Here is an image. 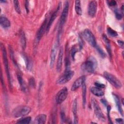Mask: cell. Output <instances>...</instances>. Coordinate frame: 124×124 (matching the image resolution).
I'll use <instances>...</instances> for the list:
<instances>
[{"label": "cell", "instance_id": "1", "mask_svg": "<svg viewBox=\"0 0 124 124\" xmlns=\"http://www.w3.org/2000/svg\"><path fill=\"white\" fill-rule=\"evenodd\" d=\"M1 51H2V58H3V63L4 65L5 72H6V74L7 76V79L8 80L9 88H10V90H11L12 88V79L11 78L10 74L8 61L7 57V53H6V49H5L4 46L2 44H1Z\"/></svg>", "mask_w": 124, "mask_h": 124}, {"label": "cell", "instance_id": "2", "mask_svg": "<svg viewBox=\"0 0 124 124\" xmlns=\"http://www.w3.org/2000/svg\"><path fill=\"white\" fill-rule=\"evenodd\" d=\"M97 65V61L93 57H90L82 65V69L89 73L94 72Z\"/></svg>", "mask_w": 124, "mask_h": 124}, {"label": "cell", "instance_id": "3", "mask_svg": "<svg viewBox=\"0 0 124 124\" xmlns=\"http://www.w3.org/2000/svg\"><path fill=\"white\" fill-rule=\"evenodd\" d=\"M104 78L114 87L119 89L122 86L121 81L113 75L108 72H104L103 73Z\"/></svg>", "mask_w": 124, "mask_h": 124}, {"label": "cell", "instance_id": "4", "mask_svg": "<svg viewBox=\"0 0 124 124\" xmlns=\"http://www.w3.org/2000/svg\"><path fill=\"white\" fill-rule=\"evenodd\" d=\"M47 24V20L46 19L44 21V22H43L41 27H40L39 29L38 30V31L37 32L36 37H35V39L34 42V46H33L34 51H35L36 50V48L38 46V43H39V41L40 40V39H41V38H42L43 35L44 34V32L46 31V28Z\"/></svg>", "mask_w": 124, "mask_h": 124}, {"label": "cell", "instance_id": "5", "mask_svg": "<svg viewBox=\"0 0 124 124\" xmlns=\"http://www.w3.org/2000/svg\"><path fill=\"white\" fill-rule=\"evenodd\" d=\"M74 75V72L69 69H65V72L59 77L57 80V83L60 85L64 84L71 79Z\"/></svg>", "mask_w": 124, "mask_h": 124}, {"label": "cell", "instance_id": "6", "mask_svg": "<svg viewBox=\"0 0 124 124\" xmlns=\"http://www.w3.org/2000/svg\"><path fill=\"white\" fill-rule=\"evenodd\" d=\"M31 111V108L27 106H20L15 108L13 112L15 117L24 116L28 114Z\"/></svg>", "mask_w": 124, "mask_h": 124}, {"label": "cell", "instance_id": "7", "mask_svg": "<svg viewBox=\"0 0 124 124\" xmlns=\"http://www.w3.org/2000/svg\"><path fill=\"white\" fill-rule=\"evenodd\" d=\"M83 36L84 39L86 40V41L92 46L94 47L96 46L97 44L95 38L92 32V31L88 29L85 30L83 32Z\"/></svg>", "mask_w": 124, "mask_h": 124}, {"label": "cell", "instance_id": "8", "mask_svg": "<svg viewBox=\"0 0 124 124\" xmlns=\"http://www.w3.org/2000/svg\"><path fill=\"white\" fill-rule=\"evenodd\" d=\"M91 102H92V105L94 113L97 116V117L101 121L103 122H105V117L96 100L94 98H92L91 100Z\"/></svg>", "mask_w": 124, "mask_h": 124}, {"label": "cell", "instance_id": "9", "mask_svg": "<svg viewBox=\"0 0 124 124\" xmlns=\"http://www.w3.org/2000/svg\"><path fill=\"white\" fill-rule=\"evenodd\" d=\"M68 95V90L66 87L62 88L57 93L55 97V101L57 104H62L67 98Z\"/></svg>", "mask_w": 124, "mask_h": 124}, {"label": "cell", "instance_id": "10", "mask_svg": "<svg viewBox=\"0 0 124 124\" xmlns=\"http://www.w3.org/2000/svg\"><path fill=\"white\" fill-rule=\"evenodd\" d=\"M68 10H69V3L68 1H65L62 13L61 14V17H60V29L63 27V25L64 24L66 18L68 14Z\"/></svg>", "mask_w": 124, "mask_h": 124}, {"label": "cell", "instance_id": "11", "mask_svg": "<svg viewBox=\"0 0 124 124\" xmlns=\"http://www.w3.org/2000/svg\"><path fill=\"white\" fill-rule=\"evenodd\" d=\"M97 2L95 0L91 1L88 5V15L91 16L93 17L96 13L97 11Z\"/></svg>", "mask_w": 124, "mask_h": 124}, {"label": "cell", "instance_id": "12", "mask_svg": "<svg viewBox=\"0 0 124 124\" xmlns=\"http://www.w3.org/2000/svg\"><path fill=\"white\" fill-rule=\"evenodd\" d=\"M85 79L86 78L84 76H82L81 77H79L78 78H77L73 83L71 87V91H75L77 90L85 82Z\"/></svg>", "mask_w": 124, "mask_h": 124}, {"label": "cell", "instance_id": "13", "mask_svg": "<svg viewBox=\"0 0 124 124\" xmlns=\"http://www.w3.org/2000/svg\"><path fill=\"white\" fill-rule=\"evenodd\" d=\"M57 45L56 43H55L54 46H53L51 52H50V67L51 68H53L54 62L56 59V54H57Z\"/></svg>", "mask_w": 124, "mask_h": 124}, {"label": "cell", "instance_id": "14", "mask_svg": "<svg viewBox=\"0 0 124 124\" xmlns=\"http://www.w3.org/2000/svg\"><path fill=\"white\" fill-rule=\"evenodd\" d=\"M63 55V50L62 47H61L59 50V55L57 59V65H56V69L58 72H60L62 65V59Z\"/></svg>", "mask_w": 124, "mask_h": 124}, {"label": "cell", "instance_id": "15", "mask_svg": "<svg viewBox=\"0 0 124 124\" xmlns=\"http://www.w3.org/2000/svg\"><path fill=\"white\" fill-rule=\"evenodd\" d=\"M59 9H60V4L59 5L58 7H57V9L56 10V11H55L53 14H52L50 18V19L48 22V23L47 24V26H46V32L47 33L49 31V29L50 28V27L52 24V23L53 22V21L55 20V19H56L57 16V14H58V12L59 11Z\"/></svg>", "mask_w": 124, "mask_h": 124}, {"label": "cell", "instance_id": "16", "mask_svg": "<svg viewBox=\"0 0 124 124\" xmlns=\"http://www.w3.org/2000/svg\"><path fill=\"white\" fill-rule=\"evenodd\" d=\"M72 112L74 117V123L75 124H77L78 123V118L77 115V101L75 99L72 105Z\"/></svg>", "mask_w": 124, "mask_h": 124}, {"label": "cell", "instance_id": "17", "mask_svg": "<svg viewBox=\"0 0 124 124\" xmlns=\"http://www.w3.org/2000/svg\"><path fill=\"white\" fill-rule=\"evenodd\" d=\"M115 104H116V106L119 112V113L121 114L122 116H123V110L122 109V106H121V104L119 99V97L117 95L113 93L112 94Z\"/></svg>", "mask_w": 124, "mask_h": 124}, {"label": "cell", "instance_id": "18", "mask_svg": "<svg viewBox=\"0 0 124 124\" xmlns=\"http://www.w3.org/2000/svg\"><path fill=\"white\" fill-rule=\"evenodd\" d=\"M46 116L44 114H40L38 115L35 120L34 123L38 124H44L46 123Z\"/></svg>", "mask_w": 124, "mask_h": 124}, {"label": "cell", "instance_id": "19", "mask_svg": "<svg viewBox=\"0 0 124 124\" xmlns=\"http://www.w3.org/2000/svg\"><path fill=\"white\" fill-rule=\"evenodd\" d=\"M92 93L96 96H102L104 94V93L102 89L97 87H93L91 88Z\"/></svg>", "mask_w": 124, "mask_h": 124}, {"label": "cell", "instance_id": "20", "mask_svg": "<svg viewBox=\"0 0 124 124\" xmlns=\"http://www.w3.org/2000/svg\"><path fill=\"white\" fill-rule=\"evenodd\" d=\"M0 25L3 28H7L10 26V22L6 17L0 16Z\"/></svg>", "mask_w": 124, "mask_h": 124}, {"label": "cell", "instance_id": "21", "mask_svg": "<svg viewBox=\"0 0 124 124\" xmlns=\"http://www.w3.org/2000/svg\"><path fill=\"white\" fill-rule=\"evenodd\" d=\"M17 78L18 83L20 85V88H21V90L23 92H25L26 91V84H25V83L24 81V80L22 78V75H21V74L20 73H17Z\"/></svg>", "mask_w": 124, "mask_h": 124}, {"label": "cell", "instance_id": "22", "mask_svg": "<svg viewBox=\"0 0 124 124\" xmlns=\"http://www.w3.org/2000/svg\"><path fill=\"white\" fill-rule=\"evenodd\" d=\"M86 85L84 82L82 85V104L84 108L86 102V92H87Z\"/></svg>", "mask_w": 124, "mask_h": 124}, {"label": "cell", "instance_id": "23", "mask_svg": "<svg viewBox=\"0 0 124 124\" xmlns=\"http://www.w3.org/2000/svg\"><path fill=\"white\" fill-rule=\"evenodd\" d=\"M102 38H103V39L104 41L105 42V43L106 44V48H107V49L108 50V53L110 57H111V48H110V45L109 41L108 39V38L107 36H106V35H105V34H103Z\"/></svg>", "mask_w": 124, "mask_h": 124}, {"label": "cell", "instance_id": "24", "mask_svg": "<svg viewBox=\"0 0 124 124\" xmlns=\"http://www.w3.org/2000/svg\"><path fill=\"white\" fill-rule=\"evenodd\" d=\"M75 11L76 13L80 16L82 15V9L81 7V4L80 0H76L75 1Z\"/></svg>", "mask_w": 124, "mask_h": 124}, {"label": "cell", "instance_id": "25", "mask_svg": "<svg viewBox=\"0 0 124 124\" xmlns=\"http://www.w3.org/2000/svg\"><path fill=\"white\" fill-rule=\"evenodd\" d=\"M31 117H26L22 118L17 121L16 123L17 124H28L30 123L31 121Z\"/></svg>", "mask_w": 124, "mask_h": 124}, {"label": "cell", "instance_id": "26", "mask_svg": "<svg viewBox=\"0 0 124 124\" xmlns=\"http://www.w3.org/2000/svg\"><path fill=\"white\" fill-rule=\"evenodd\" d=\"M20 42L22 47L25 48L26 47V38L25 35L24 34V31H21L20 33Z\"/></svg>", "mask_w": 124, "mask_h": 124}, {"label": "cell", "instance_id": "27", "mask_svg": "<svg viewBox=\"0 0 124 124\" xmlns=\"http://www.w3.org/2000/svg\"><path fill=\"white\" fill-rule=\"evenodd\" d=\"M108 34L111 37H116L118 35L117 32L114 31V30L112 29L111 28L108 27L107 29Z\"/></svg>", "mask_w": 124, "mask_h": 124}, {"label": "cell", "instance_id": "28", "mask_svg": "<svg viewBox=\"0 0 124 124\" xmlns=\"http://www.w3.org/2000/svg\"><path fill=\"white\" fill-rule=\"evenodd\" d=\"M114 13L115 15V17L118 20H121L122 18L123 14L121 12V10L118 9H115L114 10Z\"/></svg>", "mask_w": 124, "mask_h": 124}, {"label": "cell", "instance_id": "29", "mask_svg": "<svg viewBox=\"0 0 124 124\" xmlns=\"http://www.w3.org/2000/svg\"><path fill=\"white\" fill-rule=\"evenodd\" d=\"M14 2V7L16 11L18 13V14H20V5L19 3V1L16 0H15L13 1Z\"/></svg>", "mask_w": 124, "mask_h": 124}, {"label": "cell", "instance_id": "30", "mask_svg": "<svg viewBox=\"0 0 124 124\" xmlns=\"http://www.w3.org/2000/svg\"><path fill=\"white\" fill-rule=\"evenodd\" d=\"M23 58L25 60V63H26V67H27V68L29 70H30L31 68V63L30 62V61L29 60V59H28V58L27 57V56H26L25 55L23 54Z\"/></svg>", "mask_w": 124, "mask_h": 124}, {"label": "cell", "instance_id": "31", "mask_svg": "<svg viewBox=\"0 0 124 124\" xmlns=\"http://www.w3.org/2000/svg\"><path fill=\"white\" fill-rule=\"evenodd\" d=\"M97 50V51L98 52V53L99 54V55L102 57V58H105L106 57V54L104 52V51L103 50V49L100 48L97 45L95 47Z\"/></svg>", "mask_w": 124, "mask_h": 124}, {"label": "cell", "instance_id": "32", "mask_svg": "<svg viewBox=\"0 0 124 124\" xmlns=\"http://www.w3.org/2000/svg\"><path fill=\"white\" fill-rule=\"evenodd\" d=\"M9 50L10 56V57H11V60L13 61V62L15 63V65H16V61H15V59L14 55V52H13V50L12 47H10V46H9Z\"/></svg>", "mask_w": 124, "mask_h": 124}, {"label": "cell", "instance_id": "33", "mask_svg": "<svg viewBox=\"0 0 124 124\" xmlns=\"http://www.w3.org/2000/svg\"><path fill=\"white\" fill-rule=\"evenodd\" d=\"M78 51V49L76 46H73L71 50V57L72 58L73 60L75 59V56L76 55V53Z\"/></svg>", "mask_w": 124, "mask_h": 124}, {"label": "cell", "instance_id": "34", "mask_svg": "<svg viewBox=\"0 0 124 124\" xmlns=\"http://www.w3.org/2000/svg\"><path fill=\"white\" fill-rule=\"evenodd\" d=\"M29 84L31 87L32 88H34L35 86V82L33 78L31 77L29 79Z\"/></svg>", "mask_w": 124, "mask_h": 124}, {"label": "cell", "instance_id": "35", "mask_svg": "<svg viewBox=\"0 0 124 124\" xmlns=\"http://www.w3.org/2000/svg\"><path fill=\"white\" fill-rule=\"evenodd\" d=\"M94 85H95L96 87H97L101 89H103V88H105V85L104 84H102V83H101L98 82H95Z\"/></svg>", "mask_w": 124, "mask_h": 124}, {"label": "cell", "instance_id": "36", "mask_svg": "<svg viewBox=\"0 0 124 124\" xmlns=\"http://www.w3.org/2000/svg\"><path fill=\"white\" fill-rule=\"evenodd\" d=\"M111 108L110 107V106L108 105L107 106V111H108V119L109 120V121L110 122V123H111V119H110V110Z\"/></svg>", "mask_w": 124, "mask_h": 124}, {"label": "cell", "instance_id": "37", "mask_svg": "<svg viewBox=\"0 0 124 124\" xmlns=\"http://www.w3.org/2000/svg\"><path fill=\"white\" fill-rule=\"evenodd\" d=\"M108 4L110 6H114L115 5H116L117 4V2L115 0H110L108 1Z\"/></svg>", "mask_w": 124, "mask_h": 124}, {"label": "cell", "instance_id": "38", "mask_svg": "<svg viewBox=\"0 0 124 124\" xmlns=\"http://www.w3.org/2000/svg\"><path fill=\"white\" fill-rule=\"evenodd\" d=\"M117 43L122 48H124V42L121 40H118Z\"/></svg>", "mask_w": 124, "mask_h": 124}, {"label": "cell", "instance_id": "39", "mask_svg": "<svg viewBox=\"0 0 124 124\" xmlns=\"http://www.w3.org/2000/svg\"><path fill=\"white\" fill-rule=\"evenodd\" d=\"M116 122L118 123V124H123L124 123V122H123V120L121 118H118V119H116L115 120Z\"/></svg>", "mask_w": 124, "mask_h": 124}, {"label": "cell", "instance_id": "40", "mask_svg": "<svg viewBox=\"0 0 124 124\" xmlns=\"http://www.w3.org/2000/svg\"><path fill=\"white\" fill-rule=\"evenodd\" d=\"M25 8L27 12H28L29 11V1H25Z\"/></svg>", "mask_w": 124, "mask_h": 124}, {"label": "cell", "instance_id": "41", "mask_svg": "<svg viewBox=\"0 0 124 124\" xmlns=\"http://www.w3.org/2000/svg\"><path fill=\"white\" fill-rule=\"evenodd\" d=\"M65 114H64V113L62 111L61 112V119H62V121H64L65 120Z\"/></svg>", "mask_w": 124, "mask_h": 124}, {"label": "cell", "instance_id": "42", "mask_svg": "<svg viewBox=\"0 0 124 124\" xmlns=\"http://www.w3.org/2000/svg\"><path fill=\"white\" fill-rule=\"evenodd\" d=\"M101 101L102 102V103H103V104H104V105H105V106H107V101H106L105 99H102L101 100Z\"/></svg>", "mask_w": 124, "mask_h": 124}, {"label": "cell", "instance_id": "43", "mask_svg": "<svg viewBox=\"0 0 124 124\" xmlns=\"http://www.w3.org/2000/svg\"><path fill=\"white\" fill-rule=\"evenodd\" d=\"M0 2H6V1L4 0V1H2V0H0Z\"/></svg>", "mask_w": 124, "mask_h": 124}, {"label": "cell", "instance_id": "44", "mask_svg": "<svg viewBox=\"0 0 124 124\" xmlns=\"http://www.w3.org/2000/svg\"><path fill=\"white\" fill-rule=\"evenodd\" d=\"M122 104H124V102H123V101H124V99H122Z\"/></svg>", "mask_w": 124, "mask_h": 124}]
</instances>
